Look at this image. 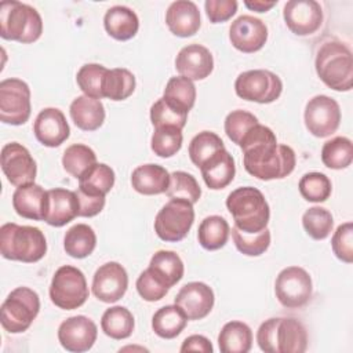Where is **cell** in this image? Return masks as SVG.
<instances>
[{"instance_id":"1","label":"cell","mask_w":353,"mask_h":353,"mask_svg":"<svg viewBox=\"0 0 353 353\" xmlns=\"http://www.w3.org/2000/svg\"><path fill=\"white\" fill-rule=\"evenodd\" d=\"M243 150L245 171L261 179H283L295 168V152L292 148L277 143L274 132L262 124H255L239 143Z\"/></svg>"},{"instance_id":"2","label":"cell","mask_w":353,"mask_h":353,"mask_svg":"<svg viewBox=\"0 0 353 353\" xmlns=\"http://www.w3.org/2000/svg\"><path fill=\"white\" fill-rule=\"evenodd\" d=\"M256 342L266 353H302L307 349V332L296 319L272 317L259 325Z\"/></svg>"},{"instance_id":"3","label":"cell","mask_w":353,"mask_h":353,"mask_svg":"<svg viewBox=\"0 0 353 353\" xmlns=\"http://www.w3.org/2000/svg\"><path fill=\"white\" fill-rule=\"evenodd\" d=\"M320 80L335 91H350L353 84V61L350 48L338 40L323 43L314 61Z\"/></svg>"},{"instance_id":"4","label":"cell","mask_w":353,"mask_h":353,"mask_svg":"<svg viewBox=\"0 0 353 353\" xmlns=\"http://www.w3.org/2000/svg\"><path fill=\"white\" fill-rule=\"evenodd\" d=\"M226 207L234 226L244 233H259L268 228L269 204L262 192L252 186H241L229 193Z\"/></svg>"},{"instance_id":"5","label":"cell","mask_w":353,"mask_h":353,"mask_svg":"<svg viewBox=\"0 0 353 353\" xmlns=\"http://www.w3.org/2000/svg\"><path fill=\"white\" fill-rule=\"evenodd\" d=\"M0 252L10 261L33 263L46 255L47 241L39 228L10 222L0 228Z\"/></svg>"},{"instance_id":"6","label":"cell","mask_w":353,"mask_h":353,"mask_svg":"<svg viewBox=\"0 0 353 353\" xmlns=\"http://www.w3.org/2000/svg\"><path fill=\"white\" fill-rule=\"evenodd\" d=\"M43 33V21L29 4L7 0L0 4V36L22 44L36 41Z\"/></svg>"},{"instance_id":"7","label":"cell","mask_w":353,"mask_h":353,"mask_svg":"<svg viewBox=\"0 0 353 353\" xmlns=\"http://www.w3.org/2000/svg\"><path fill=\"white\" fill-rule=\"evenodd\" d=\"M40 310V298L28 287L12 290L1 305V325L11 334L26 331Z\"/></svg>"},{"instance_id":"8","label":"cell","mask_w":353,"mask_h":353,"mask_svg":"<svg viewBox=\"0 0 353 353\" xmlns=\"http://www.w3.org/2000/svg\"><path fill=\"white\" fill-rule=\"evenodd\" d=\"M51 302L63 310L83 306L88 298V287L84 273L70 265H63L52 276L50 285Z\"/></svg>"},{"instance_id":"9","label":"cell","mask_w":353,"mask_h":353,"mask_svg":"<svg viewBox=\"0 0 353 353\" xmlns=\"http://www.w3.org/2000/svg\"><path fill=\"white\" fill-rule=\"evenodd\" d=\"M194 222L193 204L183 199H171L154 218V232L163 241H181Z\"/></svg>"},{"instance_id":"10","label":"cell","mask_w":353,"mask_h":353,"mask_svg":"<svg viewBox=\"0 0 353 353\" xmlns=\"http://www.w3.org/2000/svg\"><path fill=\"white\" fill-rule=\"evenodd\" d=\"M237 97L256 103H272L281 95L283 83L280 77L266 69L243 72L234 81Z\"/></svg>"},{"instance_id":"11","label":"cell","mask_w":353,"mask_h":353,"mask_svg":"<svg viewBox=\"0 0 353 353\" xmlns=\"http://www.w3.org/2000/svg\"><path fill=\"white\" fill-rule=\"evenodd\" d=\"M30 88L21 79L0 83V120L4 124L22 125L30 117Z\"/></svg>"},{"instance_id":"12","label":"cell","mask_w":353,"mask_h":353,"mask_svg":"<svg viewBox=\"0 0 353 353\" xmlns=\"http://www.w3.org/2000/svg\"><path fill=\"white\" fill-rule=\"evenodd\" d=\"M274 292L277 301L288 309L305 306L313 292L310 274L299 266H288L276 277Z\"/></svg>"},{"instance_id":"13","label":"cell","mask_w":353,"mask_h":353,"mask_svg":"<svg viewBox=\"0 0 353 353\" xmlns=\"http://www.w3.org/2000/svg\"><path fill=\"white\" fill-rule=\"evenodd\" d=\"M303 119L305 125L312 135L325 138L338 130L341 123V109L334 98L328 95H316L306 103Z\"/></svg>"},{"instance_id":"14","label":"cell","mask_w":353,"mask_h":353,"mask_svg":"<svg viewBox=\"0 0 353 353\" xmlns=\"http://www.w3.org/2000/svg\"><path fill=\"white\" fill-rule=\"evenodd\" d=\"M1 170L7 181L17 188L33 183L37 174V165L30 152L18 142H10L3 146Z\"/></svg>"},{"instance_id":"15","label":"cell","mask_w":353,"mask_h":353,"mask_svg":"<svg viewBox=\"0 0 353 353\" xmlns=\"http://www.w3.org/2000/svg\"><path fill=\"white\" fill-rule=\"evenodd\" d=\"M283 17L287 28L298 36L317 32L323 23L321 6L314 0H290L285 3Z\"/></svg>"},{"instance_id":"16","label":"cell","mask_w":353,"mask_h":353,"mask_svg":"<svg viewBox=\"0 0 353 353\" xmlns=\"http://www.w3.org/2000/svg\"><path fill=\"white\" fill-rule=\"evenodd\" d=\"M98 335L95 323L87 316H72L63 320L58 328V341L68 352L83 353L90 350Z\"/></svg>"},{"instance_id":"17","label":"cell","mask_w":353,"mask_h":353,"mask_svg":"<svg viewBox=\"0 0 353 353\" xmlns=\"http://www.w3.org/2000/svg\"><path fill=\"white\" fill-rule=\"evenodd\" d=\"M127 287L128 274L119 262L103 263L97 269L92 277V292L105 303H113L121 299Z\"/></svg>"},{"instance_id":"18","label":"cell","mask_w":353,"mask_h":353,"mask_svg":"<svg viewBox=\"0 0 353 353\" xmlns=\"http://www.w3.org/2000/svg\"><path fill=\"white\" fill-rule=\"evenodd\" d=\"M232 46L245 54L259 51L268 40V28L263 21L252 15H240L229 28Z\"/></svg>"},{"instance_id":"19","label":"cell","mask_w":353,"mask_h":353,"mask_svg":"<svg viewBox=\"0 0 353 353\" xmlns=\"http://www.w3.org/2000/svg\"><path fill=\"white\" fill-rule=\"evenodd\" d=\"M215 296L210 285L201 281H190L185 284L175 296L178 305L188 320H201L210 314L214 307Z\"/></svg>"},{"instance_id":"20","label":"cell","mask_w":353,"mask_h":353,"mask_svg":"<svg viewBox=\"0 0 353 353\" xmlns=\"http://www.w3.org/2000/svg\"><path fill=\"white\" fill-rule=\"evenodd\" d=\"M33 132L41 145L57 148L69 138L70 128L62 110L57 108H46L37 114L33 124Z\"/></svg>"},{"instance_id":"21","label":"cell","mask_w":353,"mask_h":353,"mask_svg":"<svg viewBox=\"0 0 353 353\" xmlns=\"http://www.w3.org/2000/svg\"><path fill=\"white\" fill-rule=\"evenodd\" d=\"M175 69L189 80H203L214 69V58L210 50L201 44H188L175 58Z\"/></svg>"},{"instance_id":"22","label":"cell","mask_w":353,"mask_h":353,"mask_svg":"<svg viewBox=\"0 0 353 353\" xmlns=\"http://www.w3.org/2000/svg\"><path fill=\"white\" fill-rule=\"evenodd\" d=\"M80 204L76 192L55 188L47 190V203L44 211V221L55 228L65 226L76 216H79Z\"/></svg>"},{"instance_id":"23","label":"cell","mask_w":353,"mask_h":353,"mask_svg":"<svg viewBox=\"0 0 353 353\" xmlns=\"http://www.w3.org/2000/svg\"><path fill=\"white\" fill-rule=\"evenodd\" d=\"M165 23L170 32L178 37H189L199 32L200 11L193 1L178 0L170 4L165 12Z\"/></svg>"},{"instance_id":"24","label":"cell","mask_w":353,"mask_h":353,"mask_svg":"<svg viewBox=\"0 0 353 353\" xmlns=\"http://www.w3.org/2000/svg\"><path fill=\"white\" fill-rule=\"evenodd\" d=\"M47 192L37 183L18 186L12 194V207L15 212L26 219L44 221Z\"/></svg>"},{"instance_id":"25","label":"cell","mask_w":353,"mask_h":353,"mask_svg":"<svg viewBox=\"0 0 353 353\" xmlns=\"http://www.w3.org/2000/svg\"><path fill=\"white\" fill-rule=\"evenodd\" d=\"M200 171L205 185L212 190H219L233 181L236 165L232 154L226 149H222L211 156L200 167Z\"/></svg>"},{"instance_id":"26","label":"cell","mask_w":353,"mask_h":353,"mask_svg":"<svg viewBox=\"0 0 353 353\" xmlns=\"http://www.w3.org/2000/svg\"><path fill=\"white\" fill-rule=\"evenodd\" d=\"M131 185L138 193L145 196L165 193L170 185V174L163 165L142 164L132 171Z\"/></svg>"},{"instance_id":"27","label":"cell","mask_w":353,"mask_h":353,"mask_svg":"<svg viewBox=\"0 0 353 353\" xmlns=\"http://www.w3.org/2000/svg\"><path fill=\"white\" fill-rule=\"evenodd\" d=\"M69 112L76 127L83 131H95L105 121V108L102 102L87 95L74 98Z\"/></svg>"},{"instance_id":"28","label":"cell","mask_w":353,"mask_h":353,"mask_svg":"<svg viewBox=\"0 0 353 353\" xmlns=\"http://www.w3.org/2000/svg\"><path fill=\"white\" fill-rule=\"evenodd\" d=\"M103 26L110 37L125 41L137 34L139 19L131 8L125 6H113L103 17Z\"/></svg>"},{"instance_id":"29","label":"cell","mask_w":353,"mask_h":353,"mask_svg":"<svg viewBox=\"0 0 353 353\" xmlns=\"http://www.w3.org/2000/svg\"><path fill=\"white\" fill-rule=\"evenodd\" d=\"M218 346L222 353H247L252 347V331L243 321H229L218 335Z\"/></svg>"},{"instance_id":"30","label":"cell","mask_w":353,"mask_h":353,"mask_svg":"<svg viewBox=\"0 0 353 353\" xmlns=\"http://www.w3.org/2000/svg\"><path fill=\"white\" fill-rule=\"evenodd\" d=\"M188 324V317L178 305L160 307L152 317V330L163 339L178 336Z\"/></svg>"},{"instance_id":"31","label":"cell","mask_w":353,"mask_h":353,"mask_svg":"<svg viewBox=\"0 0 353 353\" xmlns=\"http://www.w3.org/2000/svg\"><path fill=\"white\" fill-rule=\"evenodd\" d=\"M97 236L91 226L77 223L68 229L63 237V248L72 258H85L95 250Z\"/></svg>"},{"instance_id":"32","label":"cell","mask_w":353,"mask_h":353,"mask_svg":"<svg viewBox=\"0 0 353 353\" xmlns=\"http://www.w3.org/2000/svg\"><path fill=\"white\" fill-rule=\"evenodd\" d=\"M134 325V316L124 306H112L106 309L101 319V328L105 335L117 341L131 336Z\"/></svg>"},{"instance_id":"33","label":"cell","mask_w":353,"mask_h":353,"mask_svg":"<svg viewBox=\"0 0 353 353\" xmlns=\"http://www.w3.org/2000/svg\"><path fill=\"white\" fill-rule=\"evenodd\" d=\"M114 185V171L103 164L95 163L79 178V190L94 196H106Z\"/></svg>"},{"instance_id":"34","label":"cell","mask_w":353,"mask_h":353,"mask_svg":"<svg viewBox=\"0 0 353 353\" xmlns=\"http://www.w3.org/2000/svg\"><path fill=\"white\" fill-rule=\"evenodd\" d=\"M229 233L230 228L225 218L219 215H210L201 221L197 230V239L203 248L215 251L226 244Z\"/></svg>"},{"instance_id":"35","label":"cell","mask_w":353,"mask_h":353,"mask_svg":"<svg viewBox=\"0 0 353 353\" xmlns=\"http://www.w3.org/2000/svg\"><path fill=\"white\" fill-rule=\"evenodd\" d=\"M149 268L156 274H159L170 288L181 281L185 272L181 256L176 252L168 250H160L154 252L150 259Z\"/></svg>"},{"instance_id":"36","label":"cell","mask_w":353,"mask_h":353,"mask_svg":"<svg viewBox=\"0 0 353 353\" xmlns=\"http://www.w3.org/2000/svg\"><path fill=\"white\" fill-rule=\"evenodd\" d=\"M135 90V76L125 68L108 69L102 94L112 101L127 99Z\"/></svg>"},{"instance_id":"37","label":"cell","mask_w":353,"mask_h":353,"mask_svg":"<svg viewBox=\"0 0 353 353\" xmlns=\"http://www.w3.org/2000/svg\"><path fill=\"white\" fill-rule=\"evenodd\" d=\"M353 145L346 137H335L327 141L321 149V161L331 170H342L352 164Z\"/></svg>"},{"instance_id":"38","label":"cell","mask_w":353,"mask_h":353,"mask_svg":"<svg viewBox=\"0 0 353 353\" xmlns=\"http://www.w3.org/2000/svg\"><path fill=\"white\" fill-rule=\"evenodd\" d=\"M97 163L95 152L83 143H73L63 152L62 165L68 174L79 179Z\"/></svg>"},{"instance_id":"39","label":"cell","mask_w":353,"mask_h":353,"mask_svg":"<svg viewBox=\"0 0 353 353\" xmlns=\"http://www.w3.org/2000/svg\"><path fill=\"white\" fill-rule=\"evenodd\" d=\"M163 98L189 113L196 102V87L192 80L183 76H175L168 80Z\"/></svg>"},{"instance_id":"40","label":"cell","mask_w":353,"mask_h":353,"mask_svg":"<svg viewBox=\"0 0 353 353\" xmlns=\"http://www.w3.org/2000/svg\"><path fill=\"white\" fill-rule=\"evenodd\" d=\"M225 149L219 135L211 131H201L189 143V157L199 168L216 152Z\"/></svg>"},{"instance_id":"41","label":"cell","mask_w":353,"mask_h":353,"mask_svg":"<svg viewBox=\"0 0 353 353\" xmlns=\"http://www.w3.org/2000/svg\"><path fill=\"white\" fill-rule=\"evenodd\" d=\"M186 119L188 112L170 103L163 97L157 99L150 108V120L154 128L175 127L178 130H182L186 124Z\"/></svg>"},{"instance_id":"42","label":"cell","mask_w":353,"mask_h":353,"mask_svg":"<svg viewBox=\"0 0 353 353\" xmlns=\"http://www.w3.org/2000/svg\"><path fill=\"white\" fill-rule=\"evenodd\" d=\"M165 194L170 199H183L194 204L201 196V189L192 174L185 171H174L170 174V185Z\"/></svg>"},{"instance_id":"43","label":"cell","mask_w":353,"mask_h":353,"mask_svg":"<svg viewBox=\"0 0 353 353\" xmlns=\"http://www.w3.org/2000/svg\"><path fill=\"white\" fill-rule=\"evenodd\" d=\"M108 69L99 63H85L83 65L76 76V81L84 95L101 99L103 98L102 87Z\"/></svg>"},{"instance_id":"44","label":"cell","mask_w":353,"mask_h":353,"mask_svg":"<svg viewBox=\"0 0 353 353\" xmlns=\"http://www.w3.org/2000/svg\"><path fill=\"white\" fill-rule=\"evenodd\" d=\"M301 196L312 203H323L331 196V181L323 172H307L299 179Z\"/></svg>"},{"instance_id":"45","label":"cell","mask_w":353,"mask_h":353,"mask_svg":"<svg viewBox=\"0 0 353 353\" xmlns=\"http://www.w3.org/2000/svg\"><path fill=\"white\" fill-rule=\"evenodd\" d=\"M302 225L312 239L324 240L332 232L334 219L328 210L316 205L305 211L302 215Z\"/></svg>"},{"instance_id":"46","label":"cell","mask_w":353,"mask_h":353,"mask_svg":"<svg viewBox=\"0 0 353 353\" xmlns=\"http://www.w3.org/2000/svg\"><path fill=\"white\" fill-rule=\"evenodd\" d=\"M182 130L175 127H159L150 139V148L159 157L167 159L176 154L182 148Z\"/></svg>"},{"instance_id":"47","label":"cell","mask_w":353,"mask_h":353,"mask_svg":"<svg viewBox=\"0 0 353 353\" xmlns=\"http://www.w3.org/2000/svg\"><path fill=\"white\" fill-rule=\"evenodd\" d=\"M232 237L236 248L241 254L248 256H259L270 245V232L268 228L259 233H244L236 226H233Z\"/></svg>"},{"instance_id":"48","label":"cell","mask_w":353,"mask_h":353,"mask_svg":"<svg viewBox=\"0 0 353 353\" xmlns=\"http://www.w3.org/2000/svg\"><path fill=\"white\" fill-rule=\"evenodd\" d=\"M168 290L170 287L167 285V283L150 268L143 270L137 279V291L141 298L148 302L160 301L167 295Z\"/></svg>"},{"instance_id":"49","label":"cell","mask_w":353,"mask_h":353,"mask_svg":"<svg viewBox=\"0 0 353 353\" xmlns=\"http://www.w3.org/2000/svg\"><path fill=\"white\" fill-rule=\"evenodd\" d=\"M258 123L256 116L252 113L247 110H233L225 119V132L233 143L239 145L250 128Z\"/></svg>"},{"instance_id":"50","label":"cell","mask_w":353,"mask_h":353,"mask_svg":"<svg viewBox=\"0 0 353 353\" xmlns=\"http://www.w3.org/2000/svg\"><path fill=\"white\" fill-rule=\"evenodd\" d=\"M331 247L338 259L345 263L353 262V225L352 222L342 223L334 232Z\"/></svg>"},{"instance_id":"51","label":"cell","mask_w":353,"mask_h":353,"mask_svg":"<svg viewBox=\"0 0 353 353\" xmlns=\"http://www.w3.org/2000/svg\"><path fill=\"white\" fill-rule=\"evenodd\" d=\"M205 14L212 23H221L230 19L237 11L236 0H207L204 3Z\"/></svg>"},{"instance_id":"52","label":"cell","mask_w":353,"mask_h":353,"mask_svg":"<svg viewBox=\"0 0 353 353\" xmlns=\"http://www.w3.org/2000/svg\"><path fill=\"white\" fill-rule=\"evenodd\" d=\"M79 204H80V211L79 216H95L98 215L103 207H105V196H94V194H87L80 192L79 189L76 190Z\"/></svg>"},{"instance_id":"53","label":"cell","mask_w":353,"mask_h":353,"mask_svg":"<svg viewBox=\"0 0 353 353\" xmlns=\"http://www.w3.org/2000/svg\"><path fill=\"white\" fill-rule=\"evenodd\" d=\"M181 352H204V353H212L214 347L208 338L203 335H190L188 336L179 349Z\"/></svg>"},{"instance_id":"54","label":"cell","mask_w":353,"mask_h":353,"mask_svg":"<svg viewBox=\"0 0 353 353\" xmlns=\"http://www.w3.org/2000/svg\"><path fill=\"white\" fill-rule=\"evenodd\" d=\"M277 4V1H262V0H254V1H244V6L247 8H250L251 11H256V12H266L270 8H273Z\"/></svg>"}]
</instances>
